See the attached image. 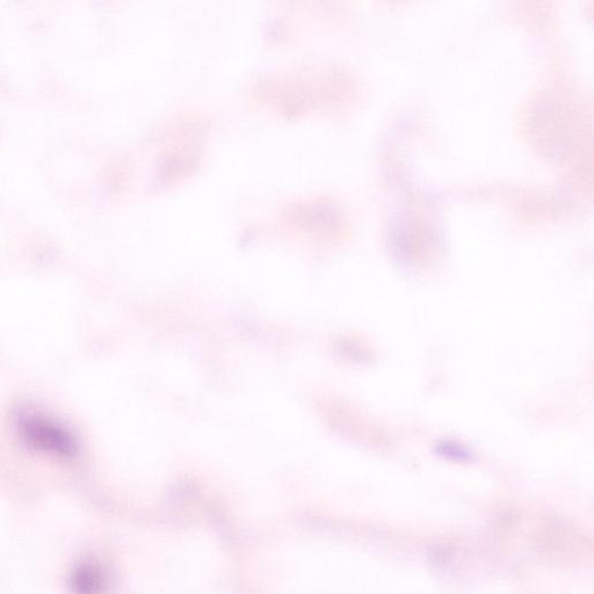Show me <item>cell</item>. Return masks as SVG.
Here are the masks:
<instances>
[{
	"label": "cell",
	"instance_id": "1",
	"mask_svg": "<svg viewBox=\"0 0 594 594\" xmlns=\"http://www.w3.org/2000/svg\"><path fill=\"white\" fill-rule=\"evenodd\" d=\"M19 429L26 443L40 451L63 458H74L78 453V444L72 434L53 420L35 415L24 416L19 420Z\"/></svg>",
	"mask_w": 594,
	"mask_h": 594
},
{
	"label": "cell",
	"instance_id": "2",
	"mask_svg": "<svg viewBox=\"0 0 594 594\" xmlns=\"http://www.w3.org/2000/svg\"><path fill=\"white\" fill-rule=\"evenodd\" d=\"M72 579H74L75 588L83 592L93 591L100 583V576L97 571L88 567L77 569Z\"/></svg>",
	"mask_w": 594,
	"mask_h": 594
}]
</instances>
